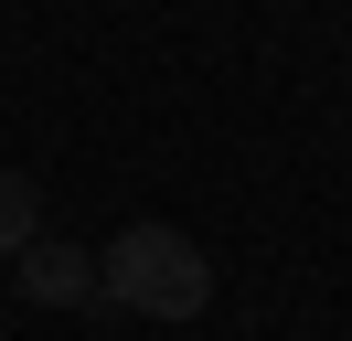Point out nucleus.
Listing matches in <instances>:
<instances>
[{"label":"nucleus","instance_id":"nucleus-1","mask_svg":"<svg viewBox=\"0 0 352 341\" xmlns=\"http://www.w3.org/2000/svg\"><path fill=\"white\" fill-rule=\"evenodd\" d=\"M96 298H118V309H139V320H203L214 309V256L182 224H129L96 256Z\"/></svg>","mask_w":352,"mask_h":341},{"label":"nucleus","instance_id":"nucleus-3","mask_svg":"<svg viewBox=\"0 0 352 341\" xmlns=\"http://www.w3.org/2000/svg\"><path fill=\"white\" fill-rule=\"evenodd\" d=\"M43 234V182L32 170H0V256H22Z\"/></svg>","mask_w":352,"mask_h":341},{"label":"nucleus","instance_id":"nucleus-2","mask_svg":"<svg viewBox=\"0 0 352 341\" xmlns=\"http://www.w3.org/2000/svg\"><path fill=\"white\" fill-rule=\"evenodd\" d=\"M11 277H22L32 309H86V298H96V256L65 245V234H32V245L11 256Z\"/></svg>","mask_w":352,"mask_h":341}]
</instances>
